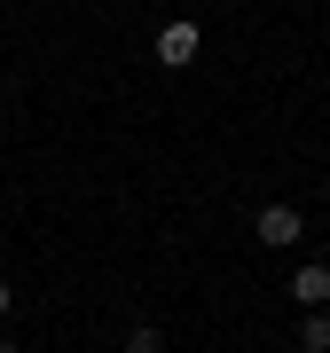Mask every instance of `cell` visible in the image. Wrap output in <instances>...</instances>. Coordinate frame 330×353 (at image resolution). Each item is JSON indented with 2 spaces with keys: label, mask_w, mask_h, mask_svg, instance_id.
Returning <instances> with one entry per match:
<instances>
[{
  "label": "cell",
  "mask_w": 330,
  "mask_h": 353,
  "mask_svg": "<svg viewBox=\"0 0 330 353\" xmlns=\"http://www.w3.org/2000/svg\"><path fill=\"white\" fill-rule=\"evenodd\" d=\"M252 236L267 243V252H291V243L307 236V220H299V204H260V220H252Z\"/></svg>",
  "instance_id": "6da1fadb"
},
{
  "label": "cell",
  "mask_w": 330,
  "mask_h": 353,
  "mask_svg": "<svg viewBox=\"0 0 330 353\" xmlns=\"http://www.w3.org/2000/svg\"><path fill=\"white\" fill-rule=\"evenodd\" d=\"M126 353H165V330H150V322L126 330Z\"/></svg>",
  "instance_id": "5b68a950"
},
{
  "label": "cell",
  "mask_w": 330,
  "mask_h": 353,
  "mask_svg": "<svg viewBox=\"0 0 330 353\" xmlns=\"http://www.w3.org/2000/svg\"><path fill=\"white\" fill-rule=\"evenodd\" d=\"M291 299L299 306H330V267H315V259L291 267Z\"/></svg>",
  "instance_id": "3957f363"
},
{
  "label": "cell",
  "mask_w": 330,
  "mask_h": 353,
  "mask_svg": "<svg viewBox=\"0 0 330 353\" xmlns=\"http://www.w3.org/2000/svg\"><path fill=\"white\" fill-rule=\"evenodd\" d=\"M0 314H16V283L8 275H0Z\"/></svg>",
  "instance_id": "8992f818"
},
{
  "label": "cell",
  "mask_w": 330,
  "mask_h": 353,
  "mask_svg": "<svg viewBox=\"0 0 330 353\" xmlns=\"http://www.w3.org/2000/svg\"><path fill=\"white\" fill-rule=\"evenodd\" d=\"M197 48H204V32L189 24V16H173V24L157 32V63H165V71H189V63H197Z\"/></svg>",
  "instance_id": "7a4b0ae2"
},
{
  "label": "cell",
  "mask_w": 330,
  "mask_h": 353,
  "mask_svg": "<svg viewBox=\"0 0 330 353\" xmlns=\"http://www.w3.org/2000/svg\"><path fill=\"white\" fill-rule=\"evenodd\" d=\"M0 353H16V345H8V338H0Z\"/></svg>",
  "instance_id": "52a82bcc"
},
{
  "label": "cell",
  "mask_w": 330,
  "mask_h": 353,
  "mask_svg": "<svg viewBox=\"0 0 330 353\" xmlns=\"http://www.w3.org/2000/svg\"><path fill=\"white\" fill-rule=\"evenodd\" d=\"M299 345H307V353H330V306H307V322H299Z\"/></svg>",
  "instance_id": "277c9868"
}]
</instances>
